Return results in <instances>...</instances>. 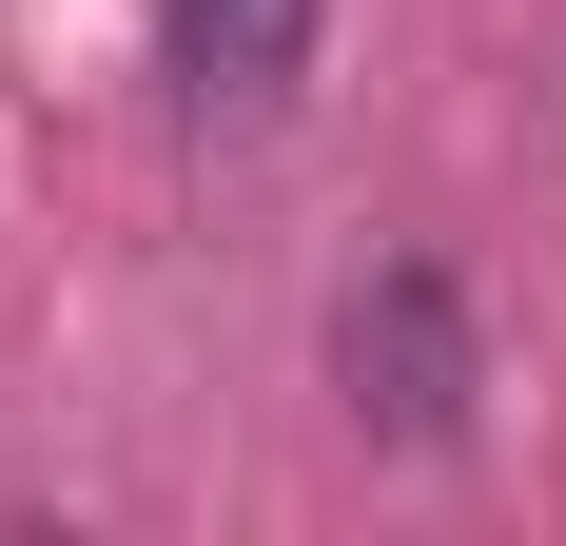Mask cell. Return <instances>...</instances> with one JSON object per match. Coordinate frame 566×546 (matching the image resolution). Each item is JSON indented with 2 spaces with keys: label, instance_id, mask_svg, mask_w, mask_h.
I'll list each match as a JSON object with an SVG mask.
<instances>
[{
  "label": "cell",
  "instance_id": "obj_1",
  "mask_svg": "<svg viewBox=\"0 0 566 546\" xmlns=\"http://www.w3.org/2000/svg\"><path fill=\"white\" fill-rule=\"evenodd\" d=\"M333 390H352V430H391V449H430V430L469 410V313H450L430 254H391V273L333 313Z\"/></svg>",
  "mask_w": 566,
  "mask_h": 546
},
{
  "label": "cell",
  "instance_id": "obj_2",
  "mask_svg": "<svg viewBox=\"0 0 566 546\" xmlns=\"http://www.w3.org/2000/svg\"><path fill=\"white\" fill-rule=\"evenodd\" d=\"M313 20L333 0H157V59L196 117H274L293 78H313Z\"/></svg>",
  "mask_w": 566,
  "mask_h": 546
}]
</instances>
